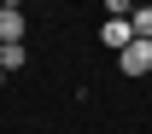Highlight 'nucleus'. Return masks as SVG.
I'll list each match as a JSON object with an SVG mask.
<instances>
[{
	"mask_svg": "<svg viewBox=\"0 0 152 134\" xmlns=\"http://www.w3.org/2000/svg\"><path fill=\"white\" fill-rule=\"evenodd\" d=\"M117 64H123V76H146L152 70V41H129L117 53Z\"/></svg>",
	"mask_w": 152,
	"mask_h": 134,
	"instance_id": "1",
	"label": "nucleus"
},
{
	"mask_svg": "<svg viewBox=\"0 0 152 134\" xmlns=\"http://www.w3.org/2000/svg\"><path fill=\"white\" fill-rule=\"evenodd\" d=\"M99 41H105L111 53H123V47L134 41V23H129V18H105V29H99Z\"/></svg>",
	"mask_w": 152,
	"mask_h": 134,
	"instance_id": "2",
	"label": "nucleus"
},
{
	"mask_svg": "<svg viewBox=\"0 0 152 134\" xmlns=\"http://www.w3.org/2000/svg\"><path fill=\"white\" fill-rule=\"evenodd\" d=\"M6 41H23V12H12V6H0V47Z\"/></svg>",
	"mask_w": 152,
	"mask_h": 134,
	"instance_id": "3",
	"label": "nucleus"
},
{
	"mask_svg": "<svg viewBox=\"0 0 152 134\" xmlns=\"http://www.w3.org/2000/svg\"><path fill=\"white\" fill-rule=\"evenodd\" d=\"M23 64H29L23 41H6V47H0V70H23Z\"/></svg>",
	"mask_w": 152,
	"mask_h": 134,
	"instance_id": "4",
	"label": "nucleus"
},
{
	"mask_svg": "<svg viewBox=\"0 0 152 134\" xmlns=\"http://www.w3.org/2000/svg\"><path fill=\"white\" fill-rule=\"evenodd\" d=\"M134 41H152V6H134Z\"/></svg>",
	"mask_w": 152,
	"mask_h": 134,
	"instance_id": "5",
	"label": "nucleus"
},
{
	"mask_svg": "<svg viewBox=\"0 0 152 134\" xmlns=\"http://www.w3.org/2000/svg\"><path fill=\"white\" fill-rule=\"evenodd\" d=\"M105 12L111 18H129V0H105Z\"/></svg>",
	"mask_w": 152,
	"mask_h": 134,
	"instance_id": "6",
	"label": "nucleus"
},
{
	"mask_svg": "<svg viewBox=\"0 0 152 134\" xmlns=\"http://www.w3.org/2000/svg\"><path fill=\"white\" fill-rule=\"evenodd\" d=\"M6 6H12V12H18V6H23V0H6Z\"/></svg>",
	"mask_w": 152,
	"mask_h": 134,
	"instance_id": "7",
	"label": "nucleus"
},
{
	"mask_svg": "<svg viewBox=\"0 0 152 134\" xmlns=\"http://www.w3.org/2000/svg\"><path fill=\"white\" fill-rule=\"evenodd\" d=\"M0 82H6V70H0Z\"/></svg>",
	"mask_w": 152,
	"mask_h": 134,
	"instance_id": "8",
	"label": "nucleus"
},
{
	"mask_svg": "<svg viewBox=\"0 0 152 134\" xmlns=\"http://www.w3.org/2000/svg\"><path fill=\"white\" fill-rule=\"evenodd\" d=\"M0 6H6V0H0Z\"/></svg>",
	"mask_w": 152,
	"mask_h": 134,
	"instance_id": "9",
	"label": "nucleus"
}]
</instances>
